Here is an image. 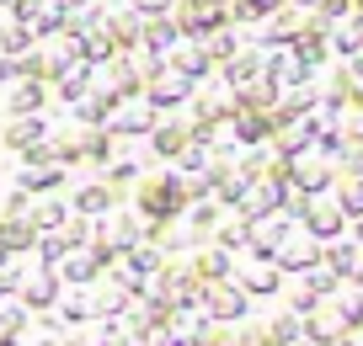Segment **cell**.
<instances>
[{
    "instance_id": "obj_1",
    "label": "cell",
    "mask_w": 363,
    "mask_h": 346,
    "mask_svg": "<svg viewBox=\"0 0 363 346\" xmlns=\"http://www.w3.org/2000/svg\"><path fill=\"white\" fill-rule=\"evenodd\" d=\"M48 155H54L59 166L107 160L113 155V134H107V123H80V117H69V123L48 128Z\"/></svg>"
},
{
    "instance_id": "obj_2",
    "label": "cell",
    "mask_w": 363,
    "mask_h": 346,
    "mask_svg": "<svg viewBox=\"0 0 363 346\" xmlns=\"http://www.w3.org/2000/svg\"><path fill=\"white\" fill-rule=\"evenodd\" d=\"M134 202L145 219H171V213H182V176H171V171H150V176H139L134 187Z\"/></svg>"
},
{
    "instance_id": "obj_3",
    "label": "cell",
    "mask_w": 363,
    "mask_h": 346,
    "mask_svg": "<svg viewBox=\"0 0 363 346\" xmlns=\"http://www.w3.org/2000/svg\"><path fill=\"white\" fill-rule=\"evenodd\" d=\"M59 293H65V282H59V267H48V261L27 267V272H22V282H16V299H22L33 314L54 309V304H59Z\"/></svg>"
},
{
    "instance_id": "obj_4",
    "label": "cell",
    "mask_w": 363,
    "mask_h": 346,
    "mask_svg": "<svg viewBox=\"0 0 363 346\" xmlns=\"http://www.w3.org/2000/svg\"><path fill=\"white\" fill-rule=\"evenodd\" d=\"M16 187H27L38 197V192H59L69 181V166H59L54 155H22V166H16Z\"/></svg>"
},
{
    "instance_id": "obj_5",
    "label": "cell",
    "mask_w": 363,
    "mask_h": 346,
    "mask_svg": "<svg viewBox=\"0 0 363 346\" xmlns=\"http://www.w3.org/2000/svg\"><path fill=\"white\" fill-rule=\"evenodd\" d=\"M91 240H102V246H113L118 256H123V250L139 240V219H134V213H123V208L113 202L107 213H96V219H91Z\"/></svg>"
},
{
    "instance_id": "obj_6",
    "label": "cell",
    "mask_w": 363,
    "mask_h": 346,
    "mask_svg": "<svg viewBox=\"0 0 363 346\" xmlns=\"http://www.w3.org/2000/svg\"><path fill=\"white\" fill-rule=\"evenodd\" d=\"M171 22L187 38H208L214 27H225V11H219V0H177V6H171Z\"/></svg>"
},
{
    "instance_id": "obj_7",
    "label": "cell",
    "mask_w": 363,
    "mask_h": 346,
    "mask_svg": "<svg viewBox=\"0 0 363 346\" xmlns=\"http://www.w3.org/2000/svg\"><path fill=\"white\" fill-rule=\"evenodd\" d=\"M86 293H91V314H96V320H123V314L134 309V293H128L113 272H102Z\"/></svg>"
},
{
    "instance_id": "obj_8",
    "label": "cell",
    "mask_w": 363,
    "mask_h": 346,
    "mask_svg": "<svg viewBox=\"0 0 363 346\" xmlns=\"http://www.w3.org/2000/svg\"><path fill=\"white\" fill-rule=\"evenodd\" d=\"M43 139H48V117L43 112H16L11 123H0V149L27 155V149H38Z\"/></svg>"
},
{
    "instance_id": "obj_9",
    "label": "cell",
    "mask_w": 363,
    "mask_h": 346,
    "mask_svg": "<svg viewBox=\"0 0 363 346\" xmlns=\"http://www.w3.org/2000/svg\"><path fill=\"white\" fill-rule=\"evenodd\" d=\"M160 123V112L155 107H150V101L145 96H123V101H118V107H113V117H107V134H150V128H155Z\"/></svg>"
},
{
    "instance_id": "obj_10",
    "label": "cell",
    "mask_w": 363,
    "mask_h": 346,
    "mask_svg": "<svg viewBox=\"0 0 363 346\" xmlns=\"http://www.w3.org/2000/svg\"><path fill=\"white\" fill-rule=\"evenodd\" d=\"M48 107V80H38V75H22V80H11V86H0V112H43Z\"/></svg>"
},
{
    "instance_id": "obj_11",
    "label": "cell",
    "mask_w": 363,
    "mask_h": 346,
    "mask_svg": "<svg viewBox=\"0 0 363 346\" xmlns=\"http://www.w3.org/2000/svg\"><path fill=\"white\" fill-rule=\"evenodd\" d=\"M102 27H107V38L118 43V54H128V48H139L145 43V16L134 11V6H107V16H102Z\"/></svg>"
},
{
    "instance_id": "obj_12",
    "label": "cell",
    "mask_w": 363,
    "mask_h": 346,
    "mask_svg": "<svg viewBox=\"0 0 363 346\" xmlns=\"http://www.w3.org/2000/svg\"><path fill=\"white\" fill-rule=\"evenodd\" d=\"M38 59H43V80L54 86L65 69L80 64V43H75V38H65V33H54V38H43V43H38Z\"/></svg>"
},
{
    "instance_id": "obj_13",
    "label": "cell",
    "mask_w": 363,
    "mask_h": 346,
    "mask_svg": "<svg viewBox=\"0 0 363 346\" xmlns=\"http://www.w3.org/2000/svg\"><path fill=\"white\" fill-rule=\"evenodd\" d=\"M187 86H193L187 75H177V69H160V75L145 80V101H150L155 112H166V107H177V101H187Z\"/></svg>"
},
{
    "instance_id": "obj_14",
    "label": "cell",
    "mask_w": 363,
    "mask_h": 346,
    "mask_svg": "<svg viewBox=\"0 0 363 346\" xmlns=\"http://www.w3.org/2000/svg\"><path fill=\"white\" fill-rule=\"evenodd\" d=\"M65 197H69V213H86V219H96V213H107L118 202L113 181H80V187H69Z\"/></svg>"
},
{
    "instance_id": "obj_15",
    "label": "cell",
    "mask_w": 363,
    "mask_h": 346,
    "mask_svg": "<svg viewBox=\"0 0 363 346\" xmlns=\"http://www.w3.org/2000/svg\"><path fill=\"white\" fill-rule=\"evenodd\" d=\"M33 320L38 314L27 309L16 293H0V341H22V335L33 330Z\"/></svg>"
},
{
    "instance_id": "obj_16",
    "label": "cell",
    "mask_w": 363,
    "mask_h": 346,
    "mask_svg": "<svg viewBox=\"0 0 363 346\" xmlns=\"http://www.w3.org/2000/svg\"><path fill=\"white\" fill-rule=\"evenodd\" d=\"M27 219H33L38 229H59V224L69 219V197L65 192H38V197L27 202Z\"/></svg>"
},
{
    "instance_id": "obj_17",
    "label": "cell",
    "mask_w": 363,
    "mask_h": 346,
    "mask_svg": "<svg viewBox=\"0 0 363 346\" xmlns=\"http://www.w3.org/2000/svg\"><path fill=\"white\" fill-rule=\"evenodd\" d=\"M33 246H38L33 219H0V250H6V256H27Z\"/></svg>"
},
{
    "instance_id": "obj_18",
    "label": "cell",
    "mask_w": 363,
    "mask_h": 346,
    "mask_svg": "<svg viewBox=\"0 0 363 346\" xmlns=\"http://www.w3.org/2000/svg\"><path fill=\"white\" fill-rule=\"evenodd\" d=\"M177 43H182V27L171 22V11H160V16H145V48H150V54H160V59H166Z\"/></svg>"
},
{
    "instance_id": "obj_19",
    "label": "cell",
    "mask_w": 363,
    "mask_h": 346,
    "mask_svg": "<svg viewBox=\"0 0 363 346\" xmlns=\"http://www.w3.org/2000/svg\"><path fill=\"white\" fill-rule=\"evenodd\" d=\"M91 80H96V64H91V59H80L75 69H65V75L54 80V91H59V101H65V107H75V101L91 91Z\"/></svg>"
},
{
    "instance_id": "obj_20",
    "label": "cell",
    "mask_w": 363,
    "mask_h": 346,
    "mask_svg": "<svg viewBox=\"0 0 363 346\" xmlns=\"http://www.w3.org/2000/svg\"><path fill=\"white\" fill-rule=\"evenodd\" d=\"M166 64L177 69V75L198 80V75H208V48H203V43H177V48L166 54Z\"/></svg>"
},
{
    "instance_id": "obj_21",
    "label": "cell",
    "mask_w": 363,
    "mask_h": 346,
    "mask_svg": "<svg viewBox=\"0 0 363 346\" xmlns=\"http://www.w3.org/2000/svg\"><path fill=\"white\" fill-rule=\"evenodd\" d=\"M65 346H113V320H80V325H69L65 330Z\"/></svg>"
},
{
    "instance_id": "obj_22",
    "label": "cell",
    "mask_w": 363,
    "mask_h": 346,
    "mask_svg": "<svg viewBox=\"0 0 363 346\" xmlns=\"http://www.w3.org/2000/svg\"><path fill=\"white\" fill-rule=\"evenodd\" d=\"M54 314H59V325H80V320H91V293L86 288H65L59 293V304H54Z\"/></svg>"
},
{
    "instance_id": "obj_23",
    "label": "cell",
    "mask_w": 363,
    "mask_h": 346,
    "mask_svg": "<svg viewBox=\"0 0 363 346\" xmlns=\"http://www.w3.org/2000/svg\"><path fill=\"white\" fill-rule=\"evenodd\" d=\"M75 43H80V59H91V64H107V59H118V43L107 38V27H91V33H80Z\"/></svg>"
},
{
    "instance_id": "obj_24",
    "label": "cell",
    "mask_w": 363,
    "mask_h": 346,
    "mask_svg": "<svg viewBox=\"0 0 363 346\" xmlns=\"http://www.w3.org/2000/svg\"><path fill=\"white\" fill-rule=\"evenodd\" d=\"M65 16H69V6H65V0H43V6H38V16H33L27 27H33V33H38V43H43V38H54L59 27H65Z\"/></svg>"
},
{
    "instance_id": "obj_25",
    "label": "cell",
    "mask_w": 363,
    "mask_h": 346,
    "mask_svg": "<svg viewBox=\"0 0 363 346\" xmlns=\"http://www.w3.org/2000/svg\"><path fill=\"white\" fill-rule=\"evenodd\" d=\"M27 48H38V33L27 22H0V54H27Z\"/></svg>"
},
{
    "instance_id": "obj_26",
    "label": "cell",
    "mask_w": 363,
    "mask_h": 346,
    "mask_svg": "<svg viewBox=\"0 0 363 346\" xmlns=\"http://www.w3.org/2000/svg\"><path fill=\"white\" fill-rule=\"evenodd\" d=\"M113 346H150V325L139 320V309H128L123 320H113Z\"/></svg>"
},
{
    "instance_id": "obj_27",
    "label": "cell",
    "mask_w": 363,
    "mask_h": 346,
    "mask_svg": "<svg viewBox=\"0 0 363 346\" xmlns=\"http://www.w3.org/2000/svg\"><path fill=\"white\" fill-rule=\"evenodd\" d=\"M150 144H155V155H182L187 149V123H155Z\"/></svg>"
},
{
    "instance_id": "obj_28",
    "label": "cell",
    "mask_w": 363,
    "mask_h": 346,
    "mask_svg": "<svg viewBox=\"0 0 363 346\" xmlns=\"http://www.w3.org/2000/svg\"><path fill=\"white\" fill-rule=\"evenodd\" d=\"M203 304H208V314H214V320H235V314H240V293H235V288H214V282H208Z\"/></svg>"
},
{
    "instance_id": "obj_29",
    "label": "cell",
    "mask_w": 363,
    "mask_h": 346,
    "mask_svg": "<svg viewBox=\"0 0 363 346\" xmlns=\"http://www.w3.org/2000/svg\"><path fill=\"white\" fill-rule=\"evenodd\" d=\"M27 202H33V192L27 187H0V219H27Z\"/></svg>"
},
{
    "instance_id": "obj_30",
    "label": "cell",
    "mask_w": 363,
    "mask_h": 346,
    "mask_svg": "<svg viewBox=\"0 0 363 346\" xmlns=\"http://www.w3.org/2000/svg\"><path fill=\"white\" fill-rule=\"evenodd\" d=\"M59 235H65V246H69V250L91 246V219H86V213H69V219L59 224Z\"/></svg>"
},
{
    "instance_id": "obj_31",
    "label": "cell",
    "mask_w": 363,
    "mask_h": 346,
    "mask_svg": "<svg viewBox=\"0 0 363 346\" xmlns=\"http://www.w3.org/2000/svg\"><path fill=\"white\" fill-rule=\"evenodd\" d=\"M193 267H198V277L219 282V277L230 272V261H225V250H198V256H193Z\"/></svg>"
},
{
    "instance_id": "obj_32",
    "label": "cell",
    "mask_w": 363,
    "mask_h": 346,
    "mask_svg": "<svg viewBox=\"0 0 363 346\" xmlns=\"http://www.w3.org/2000/svg\"><path fill=\"white\" fill-rule=\"evenodd\" d=\"M134 176H139V166H134L128 155H118V149H113V155H107V181L118 187V181H134Z\"/></svg>"
},
{
    "instance_id": "obj_33",
    "label": "cell",
    "mask_w": 363,
    "mask_h": 346,
    "mask_svg": "<svg viewBox=\"0 0 363 346\" xmlns=\"http://www.w3.org/2000/svg\"><path fill=\"white\" fill-rule=\"evenodd\" d=\"M203 48H208V59H230V54H235V38H230V33H208Z\"/></svg>"
},
{
    "instance_id": "obj_34",
    "label": "cell",
    "mask_w": 363,
    "mask_h": 346,
    "mask_svg": "<svg viewBox=\"0 0 363 346\" xmlns=\"http://www.w3.org/2000/svg\"><path fill=\"white\" fill-rule=\"evenodd\" d=\"M257 75V54H230V80H251Z\"/></svg>"
},
{
    "instance_id": "obj_35",
    "label": "cell",
    "mask_w": 363,
    "mask_h": 346,
    "mask_svg": "<svg viewBox=\"0 0 363 346\" xmlns=\"http://www.w3.org/2000/svg\"><path fill=\"white\" fill-rule=\"evenodd\" d=\"M240 202H246V213H267V208H272V187H257V192H246Z\"/></svg>"
},
{
    "instance_id": "obj_36",
    "label": "cell",
    "mask_w": 363,
    "mask_h": 346,
    "mask_svg": "<svg viewBox=\"0 0 363 346\" xmlns=\"http://www.w3.org/2000/svg\"><path fill=\"white\" fill-rule=\"evenodd\" d=\"M11 80H22V59H16V54H0V86H11Z\"/></svg>"
},
{
    "instance_id": "obj_37",
    "label": "cell",
    "mask_w": 363,
    "mask_h": 346,
    "mask_svg": "<svg viewBox=\"0 0 363 346\" xmlns=\"http://www.w3.org/2000/svg\"><path fill=\"white\" fill-rule=\"evenodd\" d=\"M128 6H134L139 16H160V11H171L177 0H128Z\"/></svg>"
},
{
    "instance_id": "obj_38",
    "label": "cell",
    "mask_w": 363,
    "mask_h": 346,
    "mask_svg": "<svg viewBox=\"0 0 363 346\" xmlns=\"http://www.w3.org/2000/svg\"><path fill=\"white\" fill-rule=\"evenodd\" d=\"M240 240H246V229H240V224H230V229H219V246H225V250H230V246H240Z\"/></svg>"
},
{
    "instance_id": "obj_39",
    "label": "cell",
    "mask_w": 363,
    "mask_h": 346,
    "mask_svg": "<svg viewBox=\"0 0 363 346\" xmlns=\"http://www.w3.org/2000/svg\"><path fill=\"white\" fill-rule=\"evenodd\" d=\"M246 288H257V293H267V288H272V277H267V272H246Z\"/></svg>"
},
{
    "instance_id": "obj_40",
    "label": "cell",
    "mask_w": 363,
    "mask_h": 346,
    "mask_svg": "<svg viewBox=\"0 0 363 346\" xmlns=\"http://www.w3.org/2000/svg\"><path fill=\"white\" fill-rule=\"evenodd\" d=\"M262 134V117H240V139H257Z\"/></svg>"
},
{
    "instance_id": "obj_41",
    "label": "cell",
    "mask_w": 363,
    "mask_h": 346,
    "mask_svg": "<svg viewBox=\"0 0 363 346\" xmlns=\"http://www.w3.org/2000/svg\"><path fill=\"white\" fill-rule=\"evenodd\" d=\"M240 341H246V346H267V330H262V325H251V330L240 335Z\"/></svg>"
},
{
    "instance_id": "obj_42",
    "label": "cell",
    "mask_w": 363,
    "mask_h": 346,
    "mask_svg": "<svg viewBox=\"0 0 363 346\" xmlns=\"http://www.w3.org/2000/svg\"><path fill=\"white\" fill-rule=\"evenodd\" d=\"M65 6H69V11H80V6H91V0H65Z\"/></svg>"
},
{
    "instance_id": "obj_43",
    "label": "cell",
    "mask_w": 363,
    "mask_h": 346,
    "mask_svg": "<svg viewBox=\"0 0 363 346\" xmlns=\"http://www.w3.org/2000/svg\"><path fill=\"white\" fill-rule=\"evenodd\" d=\"M107 6H123V0H107Z\"/></svg>"
},
{
    "instance_id": "obj_44",
    "label": "cell",
    "mask_w": 363,
    "mask_h": 346,
    "mask_svg": "<svg viewBox=\"0 0 363 346\" xmlns=\"http://www.w3.org/2000/svg\"><path fill=\"white\" fill-rule=\"evenodd\" d=\"M0 6H11V0H0Z\"/></svg>"
},
{
    "instance_id": "obj_45",
    "label": "cell",
    "mask_w": 363,
    "mask_h": 346,
    "mask_svg": "<svg viewBox=\"0 0 363 346\" xmlns=\"http://www.w3.org/2000/svg\"><path fill=\"white\" fill-rule=\"evenodd\" d=\"M0 261H6V250H0Z\"/></svg>"
},
{
    "instance_id": "obj_46",
    "label": "cell",
    "mask_w": 363,
    "mask_h": 346,
    "mask_svg": "<svg viewBox=\"0 0 363 346\" xmlns=\"http://www.w3.org/2000/svg\"><path fill=\"white\" fill-rule=\"evenodd\" d=\"M358 277H363V267H358Z\"/></svg>"
}]
</instances>
